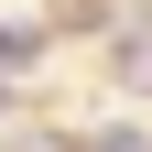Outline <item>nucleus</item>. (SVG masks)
I'll use <instances>...</instances> for the list:
<instances>
[{
  "mask_svg": "<svg viewBox=\"0 0 152 152\" xmlns=\"http://www.w3.org/2000/svg\"><path fill=\"white\" fill-rule=\"evenodd\" d=\"M0 65H33V22H0Z\"/></svg>",
  "mask_w": 152,
  "mask_h": 152,
  "instance_id": "nucleus-1",
  "label": "nucleus"
},
{
  "mask_svg": "<svg viewBox=\"0 0 152 152\" xmlns=\"http://www.w3.org/2000/svg\"><path fill=\"white\" fill-rule=\"evenodd\" d=\"M120 65H130V76H152V22H130V44H120Z\"/></svg>",
  "mask_w": 152,
  "mask_h": 152,
  "instance_id": "nucleus-2",
  "label": "nucleus"
},
{
  "mask_svg": "<svg viewBox=\"0 0 152 152\" xmlns=\"http://www.w3.org/2000/svg\"><path fill=\"white\" fill-rule=\"evenodd\" d=\"M87 152H152V141H141V130H98Z\"/></svg>",
  "mask_w": 152,
  "mask_h": 152,
  "instance_id": "nucleus-3",
  "label": "nucleus"
}]
</instances>
